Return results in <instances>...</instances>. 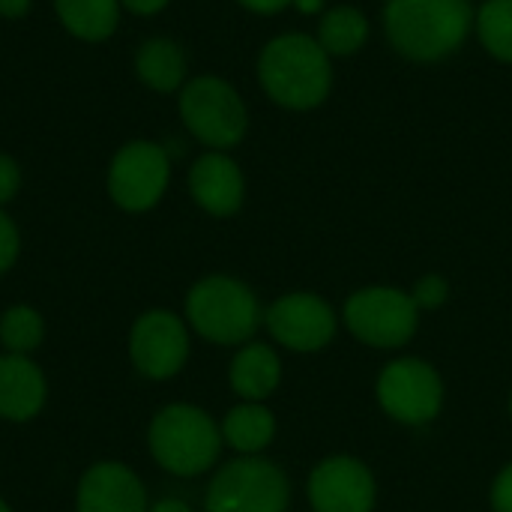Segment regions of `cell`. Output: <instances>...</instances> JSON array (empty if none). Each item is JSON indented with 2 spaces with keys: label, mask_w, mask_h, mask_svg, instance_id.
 I'll use <instances>...</instances> for the list:
<instances>
[{
  "label": "cell",
  "mask_w": 512,
  "mask_h": 512,
  "mask_svg": "<svg viewBox=\"0 0 512 512\" xmlns=\"http://www.w3.org/2000/svg\"><path fill=\"white\" fill-rule=\"evenodd\" d=\"M189 189L198 207L210 216H231L243 204L246 183L234 159H228L225 153H207L192 165Z\"/></svg>",
  "instance_id": "obj_14"
},
{
  "label": "cell",
  "mask_w": 512,
  "mask_h": 512,
  "mask_svg": "<svg viewBox=\"0 0 512 512\" xmlns=\"http://www.w3.org/2000/svg\"><path fill=\"white\" fill-rule=\"evenodd\" d=\"M294 3H297L303 12H315V9H321V3H324V0H294Z\"/></svg>",
  "instance_id": "obj_31"
},
{
  "label": "cell",
  "mask_w": 512,
  "mask_h": 512,
  "mask_svg": "<svg viewBox=\"0 0 512 512\" xmlns=\"http://www.w3.org/2000/svg\"><path fill=\"white\" fill-rule=\"evenodd\" d=\"M30 9V0H0V15L3 18H21Z\"/></svg>",
  "instance_id": "obj_29"
},
{
  "label": "cell",
  "mask_w": 512,
  "mask_h": 512,
  "mask_svg": "<svg viewBox=\"0 0 512 512\" xmlns=\"http://www.w3.org/2000/svg\"><path fill=\"white\" fill-rule=\"evenodd\" d=\"M0 512H9V507H6V504H3V501H0Z\"/></svg>",
  "instance_id": "obj_32"
},
{
  "label": "cell",
  "mask_w": 512,
  "mask_h": 512,
  "mask_svg": "<svg viewBox=\"0 0 512 512\" xmlns=\"http://www.w3.org/2000/svg\"><path fill=\"white\" fill-rule=\"evenodd\" d=\"M246 9H252V12H261V15H270V12H279V9H285L288 3H294V0H240Z\"/></svg>",
  "instance_id": "obj_28"
},
{
  "label": "cell",
  "mask_w": 512,
  "mask_h": 512,
  "mask_svg": "<svg viewBox=\"0 0 512 512\" xmlns=\"http://www.w3.org/2000/svg\"><path fill=\"white\" fill-rule=\"evenodd\" d=\"M63 27L87 42H102L117 30L120 0H54Z\"/></svg>",
  "instance_id": "obj_19"
},
{
  "label": "cell",
  "mask_w": 512,
  "mask_h": 512,
  "mask_svg": "<svg viewBox=\"0 0 512 512\" xmlns=\"http://www.w3.org/2000/svg\"><path fill=\"white\" fill-rule=\"evenodd\" d=\"M171 180V159L153 141H132L117 150L108 168V195L126 213H144L159 204Z\"/></svg>",
  "instance_id": "obj_8"
},
{
  "label": "cell",
  "mask_w": 512,
  "mask_h": 512,
  "mask_svg": "<svg viewBox=\"0 0 512 512\" xmlns=\"http://www.w3.org/2000/svg\"><path fill=\"white\" fill-rule=\"evenodd\" d=\"M378 402L393 420L405 426L432 423L444 405L441 375L417 357L393 360L384 366L378 378Z\"/></svg>",
  "instance_id": "obj_9"
},
{
  "label": "cell",
  "mask_w": 512,
  "mask_h": 512,
  "mask_svg": "<svg viewBox=\"0 0 512 512\" xmlns=\"http://www.w3.org/2000/svg\"><path fill=\"white\" fill-rule=\"evenodd\" d=\"M126 9H132V12H138V15H153V12H159V9H165L168 6V0H120Z\"/></svg>",
  "instance_id": "obj_27"
},
{
  "label": "cell",
  "mask_w": 512,
  "mask_h": 512,
  "mask_svg": "<svg viewBox=\"0 0 512 512\" xmlns=\"http://www.w3.org/2000/svg\"><path fill=\"white\" fill-rule=\"evenodd\" d=\"M258 78L264 93L282 108L309 111L330 93V54L306 33H285L264 45L258 57Z\"/></svg>",
  "instance_id": "obj_2"
},
{
  "label": "cell",
  "mask_w": 512,
  "mask_h": 512,
  "mask_svg": "<svg viewBox=\"0 0 512 512\" xmlns=\"http://www.w3.org/2000/svg\"><path fill=\"white\" fill-rule=\"evenodd\" d=\"M369 39V21L354 6H336L330 9L318 24V42L327 54L348 57L360 51Z\"/></svg>",
  "instance_id": "obj_20"
},
{
  "label": "cell",
  "mask_w": 512,
  "mask_h": 512,
  "mask_svg": "<svg viewBox=\"0 0 512 512\" xmlns=\"http://www.w3.org/2000/svg\"><path fill=\"white\" fill-rule=\"evenodd\" d=\"M492 510L512 512V465H507L492 486Z\"/></svg>",
  "instance_id": "obj_26"
},
{
  "label": "cell",
  "mask_w": 512,
  "mask_h": 512,
  "mask_svg": "<svg viewBox=\"0 0 512 512\" xmlns=\"http://www.w3.org/2000/svg\"><path fill=\"white\" fill-rule=\"evenodd\" d=\"M78 512H147L141 480L120 462H99L84 471L75 495Z\"/></svg>",
  "instance_id": "obj_13"
},
{
  "label": "cell",
  "mask_w": 512,
  "mask_h": 512,
  "mask_svg": "<svg viewBox=\"0 0 512 512\" xmlns=\"http://www.w3.org/2000/svg\"><path fill=\"white\" fill-rule=\"evenodd\" d=\"M471 24V0H387L384 9L390 45L417 63H435L459 51Z\"/></svg>",
  "instance_id": "obj_1"
},
{
  "label": "cell",
  "mask_w": 512,
  "mask_h": 512,
  "mask_svg": "<svg viewBox=\"0 0 512 512\" xmlns=\"http://www.w3.org/2000/svg\"><path fill=\"white\" fill-rule=\"evenodd\" d=\"M276 435V420L261 402H246L228 411L222 423V441L243 456L261 453Z\"/></svg>",
  "instance_id": "obj_18"
},
{
  "label": "cell",
  "mask_w": 512,
  "mask_h": 512,
  "mask_svg": "<svg viewBox=\"0 0 512 512\" xmlns=\"http://www.w3.org/2000/svg\"><path fill=\"white\" fill-rule=\"evenodd\" d=\"M474 21L486 51L512 63V0H486Z\"/></svg>",
  "instance_id": "obj_21"
},
{
  "label": "cell",
  "mask_w": 512,
  "mask_h": 512,
  "mask_svg": "<svg viewBox=\"0 0 512 512\" xmlns=\"http://www.w3.org/2000/svg\"><path fill=\"white\" fill-rule=\"evenodd\" d=\"M45 405V375L24 354L0 357V417L12 423L33 420Z\"/></svg>",
  "instance_id": "obj_15"
},
{
  "label": "cell",
  "mask_w": 512,
  "mask_h": 512,
  "mask_svg": "<svg viewBox=\"0 0 512 512\" xmlns=\"http://www.w3.org/2000/svg\"><path fill=\"white\" fill-rule=\"evenodd\" d=\"M447 294H450V285H447V279L438 276V273L423 276V279L414 285V291H411L417 309H438V306L447 303Z\"/></svg>",
  "instance_id": "obj_23"
},
{
  "label": "cell",
  "mask_w": 512,
  "mask_h": 512,
  "mask_svg": "<svg viewBox=\"0 0 512 512\" xmlns=\"http://www.w3.org/2000/svg\"><path fill=\"white\" fill-rule=\"evenodd\" d=\"M147 512H192V510H189V504H183V501H177V498H165V501L153 504Z\"/></svg>",
  "instance_id": "obj_30"
},
{
  "label": "cell",
  "mask_w": 512,
  "mask_h": 512,
  "mask_svg": "<svg viewBox=\"0 0 512 512\" xmlns=\"http://www.w3.org/2000/svg\"><path fill=\"white\" fill-rule=\"evenodd\" d=\"M510 414H512V399H510Z\"/></svg>",
  "instance_id": "obj_33"
},
{
  "label": "cell",
  "mask_w": 512,
  "mask_h": 512,
  "mask_svg": "<svg viewBox=\"0 0 512 512\" xmlns=\"http://www.w3.org/2000/svg\"><path fill=\"white\" fill-rule=\"evenodd\" d=\"M267 330L273 333V339L279 345L300 351V354H312V351H321L333 342L336 315L321 297L297 291V294L279 297L270 306Z\"/></svg>",
  "instance_id": "obj_11"
},
{
  "label": "cell",
  "mask_w": 512,
  "mask_h": 512,
  "mask_svg": "<svg viewBox=\"0 0 512 512\" xmlns=\"http://www.w3.org/2000/svg\"><path fill=\"white\" fill-rule=\"evenodd\" d=\"M18 246H21V240H18V228H15V222L0 210V273H6V270L15 264V258H18Z\"/></svg>",
  "instance_id": "obj_24"
},
{
  "label": "cell",
  "mask_w": 512,
  "mask_h": 512,
  "mask_svg": "<svg viewBox=\"0 0 512 512\" xmlns=\"http://www.w3.org/2000/svg\"><path fill=\"white\" fill-rule=\"evenodd\" d=\"M417 303L411 294L387 285L363 288L345 303L348 330L375 348H402L417 333Z\"/></svg>",
  "instance_id": "obj_7"
},
{
  "label": "cell",
  "mask_w": 512,
  "mask_h": 512,
  "mask_svg": "<svg viewBox=\"0 0 512 512\" xmlns=\"http://www.w3.org/2000/svg\"><path fill=\"white\" fill-rule=\"evenodd\" d=\"M21 186V171H18V162L6 153H0V204L12 201L15 192Z\"/></svg>",
  "instance_id": "obj_25"
},
{
  "label": "cell",
  "mask_w": 512,
  "mask_h": 512,
  "mask_svg": "<svg viewBox=\"0 0 512 512\" xmlns=\"http://www.w3.org/2000/svg\"><path fill=\"white\" fill-rule=\"evenodd\" d=\"M138 78L156 93H174L186 78V54L174 39H147L135 54Z\"/></svg>",
  "instance_id": "obj_17"
},
{
  "label": "cell",
  "mask_w": 512,
  "mask_h": 512,
  "mask_svg": "<svg viewBox=\"0 0 512 512\" xmlns=\"http://www.w3.org/2000/svg\"><path fill=\"white\" fill-rule=\"evenodd\" d=\"M282 378V363L270 345L249 342L231 360V387L246 402H264L276 393Z\"/></svg>",
  "instance_id": "obj_16"
},
{
  "label": "cell",
  "mask_w": 512,
  "mask_h": 512,
  "mask_svg": "<svg viewBox=\"0 0 512 512\" xmlns=\"http://www.w3.org/2000/svg\"><path fill=\"white\" fill-rule=\"evenodd\" d=\"M150 453L174 477L210 471L222 450V429L195 405H168L150 423Z\"/></svg>",
  "instance_id": "obj_3"
},
{
  "label": "cell",
  "mask_w": 512,
  "mask_h": 512,
  "mask_svg": "<svg viewBox=\"0 0 512 512\" xmlns=\"http://www.w3.org/2000/svg\"><path fill=\"white\" fill-rule=\"evenodd\" d=\"M291 501L288 477L267 459L243 456L219 468L204 510L207 512H285Z\"/></svg>",
  "instance_id": "obj_5"
},
{
  "label": "cell",
  "mask_w": 512,
  "mask_h": 512,
  "mask_svg": "<svg viewBox=\"0 0 512 512\" xmlns=\"http://www.w3.org/2000/svg\"><path fill=\"white\" fill-rule=\"evenodd\" d=\"M192 330L216 345H243L258 330L261 309L255 294L231 276H207L186 297Z\"/></svg>",
  "instance_id": "obj_4"
},
{
  "label": "cell",
  "mask_w": 512,
  "mask_h": 512,
  "mask_svg": "<svg viewBox=\"0 0 512 512\" xmlns=\"http://www.w3.org/2000/svg\"><path fill=\"white\" fill-rule=\"evenodd\" d=\"M129 357L132 366L153 381H165L174 378L186 360H189V333L186 324L165 312V309H153L144 312L129 333Z\"/></svg>",
  "instance_id": "obj_10"
},
{
  "label": "cell",
  "mask_w": 512,
  "mask_h": 512,
  "mask_svg": "<svg viewBox=\"0 0 512 512\" xmlns=\"http://www.w3.org/2000/svg\"><path fill=\"white\" fill-rule=\"evenodd\" d=\"M309 504L315 512H372L375 477L360 459H324L309 477Z\"/></svg>",
  "instance_id": "obj_12"
},
{
  "label": "cell",
  "mask_w": 512,
  "mask_h": 512,
  "mask_svg": "<svg viewBox=\"0 0 512 512\" xmlns=\"http://www.w3.org/2000/svg\"><path fill=\"white\" fill-rule=\"evenodd\" d=\"M180 117L201 144L216 150L240 144L249 126V114L240 93L228 81L213 75H201L183 87Z\"/></svg>",
  "instance_id": "obj_6"
},
{
  "label": "cell",
  "mask_w": 512,
  "mask_h": 512,
  "mask_svg": "<svg viewBox=\"0 0 512 512\" xmlns=\"http://www.w3.org/2000/svg\"><path fill=\"white\" fill-rule=\"evenodd\" d=\"M45 336V324L42 315L30 306H12L3 312L0 318V342L6 345L9 354H30L39 348Z\"/></svg>",
  "instance_id": "obj_22"
}]
</instances>
